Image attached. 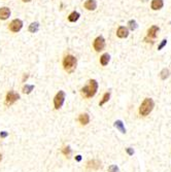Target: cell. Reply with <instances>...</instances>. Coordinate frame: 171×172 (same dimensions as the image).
<instances>
[{
    "instance_id": "cell-16",
    "label": "cell",
    "mask_w": 171,
    "mask_h": 172,
    "mask_svg": "<svg viewBox=\"0 0 171 172\" xmlns=\"http://www.w3.org/2000/svg\"><path fill=\"white\" fill-rule=\"evenodd\" d=\"M80 12H77L74 10V12H72L70 15H68V21L71 22V23H74V22H76L78 19H80Z\"/></svg>"
},
{
    "instance_id": "cell-9",
    "label": "cell",
    "mask_w": 171,
    "mask_h": 172,
    "mask_svg": "<svg viewBox=\"0 0 171 172\" xmlns=\"http://www.w3.org/2000/svg\"><path fill=\"white\" fill-rule=\"evenodd\" d=\"M10 17V8L6 7V6L0 8V20L5 21V20H7Z\"/></svg>"
},
{
    "instance_id": "cell-7",
    "label": "cell",
    "mask_w": 171,
    "mask_h": 172,
    "mask_svg": "<svg viewBox=\"0 0 171 172\" xmlns=\"http://www.w3.org/2000/svg\"><path fill=\"white\" fill-rule=\"evenodd\" d=\"M22 27H23V22L19 19H15L10 23V25H8V29H10L12 32L17 33L21 30Z\"/></svg>"
},
{
    "instance_id": "cell-19",
    "label": "cell",
    "mask_w": 171,
    "mask_h": 172,
    "mask_svg": "<svg viewBox=\"0 0 171 172\" xmlns=\"http://www.w3.org/2000/svg\"><path fill=\"white\" fill-rule=\"evenodd\" d=\"M109 98H110V93H109V92H106V93L104 94V95H103L102 100H101V101L99 102V105L102 106L103 104H105V103H106V102L109 100Z\"/></svg>"
},
{
    "instance_id": "cell-29",
    "label": "cell",
    "mask_w": 171,
    "mask_h": 172,
    "mask_svg": "<svg viewBox=\"0 0 171 172\" xmlns=\"http://www.w3.org/2000/svg\"><path fill=\"white\" fill-rule=\"evenodd\" d=\"M75 159H76V161H78V162H80V161L82 160V157H80V156H76Z\"/></svg>"
},
{
    "instance_id": "cell-1",
    "label": "cell",
    "mask_w": 171,
    "mask_h": 172,
    "mask_svg": "<svg viewBox=\"0 0 171 172\" xmlns=\"http://www.w3.org/2000/svg\"><path fill=\"white\" fill-rule=\"evenodd\" d=\"M98 90V82L96 79H90L88 82V85H86L84 88H82L80 90V94H82L83 97L87 98H92L95 96V94L97 93Z\"/></svg>"
},
{
    "instance_id": "cell-31",
    "label": "cell",
    "mask_w": 171,
    "mask_h": 172,
    "mask_svg": "<svg viewBox=\"0 0 171 172\" xmlns=\"http://www.w3.org/2000/svg\"><path fill=\"white\" fill-rule=\"evenodd\" d=\"M2 160V156H1V154H0V161Z\"/></svg>"
},
{
    "instance_id": "cell-17",
    "label": "cell",
    "mask_w": 171,
    "mask_h": 172,
    "mask_svg": "<svg viewBox=\"0 0 171 172\" xmlns=\"http://www.w3.org/2000/svg\"><path fill=\"white\" fill-rule=\"evenodd\" d=\"M38 30H39V24L38 23L30 24V26H29V28H28V31L31 33H36Z\"/></svg>"
},
{
    "instance_id": "cell-4",
    "label": "cell",
    "mask_w": 171,
    "mask_h": 172,
    "mask_svg": "<svg viewBox=\"0 0 171 172\" xmlns=\"http://www.w3.org/2000/svg\"><path fill=\"white\" fill-rule=\"evenodd\" d=\"M65 101V93L63 91H59L57 93V95L54 98V105H55L56 109H60L63 105Z\"/></svg>"
},
{
    "instance_id": "cell-10",
    "label": "cell",
    "mask_w": 171,
    "mask_h": 172,
    "mask_svg": "<svg viewBox=\"0 0 171 172\" xmlns=\"http://www.w3.org/2000/svg\"><path fill=\"white\" fill-rule=\"evenodd\" d=\"M87 167L92 170H97L101 167V163L99 160H91L87 163Z\"/></svg>"
},
{
    "instance_id": "cell-5",
    "label": "cell",
    "mask_w": 171,
    "mask_h": 172,
    "mask_svg": "<svg viewBox=\"0 0 171 172\" xmlns=\"http://www.w3.org/2000/svg\"><path fill=\"white\" fill-rule=\"evenodd\" d=\"M20 99V95L18 93L13 92V91H10L7 94H6V97H5V105L10 106L15 103L17 100Z\"/></svg>"
},
{
    "instance_id": "cell-14",
    "label": "cell",
    "mask_w": 171,
    "mask_h": 172,
    "mask_svg": "<svg viewBox=\"0 0 171 172\" xmlns=\"http://www.w3.org/2000/svg\"><path fill=\"white\" fill-rule=\"evenodd\" d=\"M109 60H110V56L108 53L102 54V56L100 57V64L102 66H106L107 64L109 63Z\"/></svg>"
},
{
    "instance_id": "cell-12",
    "label": "cell",
    "mask_w": 171,
    "mask_h": 172,
    "mask_svg": "<svg viewBox=\"0 0 171 172\" xmlns=\"http://www.w3.org/2000/svg\"><path fill=\"white\" fill-rule=\"evenodd\" d=\"M158 32H159V27L155 25L152 26L147 30V37H150V38H156V37L158 36Z\"/></svg>"
},
{
    "instance_id": "cell-25",
    "label": "cell",
    "mask_w": 171,
    "mask_h": 172,
    "mask_svg": "<svg viewBox=\"0 0 171 172\" xmlns=\"http://www.w3.org/2000/svg\"><path fill=\"white\" fill-rule=\"evenodd\" d=\"M108 172H119V168L116 167V165H111L108 168Z\"/></svg>"
},
{
    "instance_id": "cell-22",
    "label": "cell",
    "mask_w": 171,
    "mask_h": 172,
    "mask_svg": "<svg viewBox=\"0 0 171 172\" xmlns=\"http://www.w3.org/2000/svg\"><path fill=\"white\" fill-rule=\"evenodd\" d=\"M169 76V70L168 69H163V70L161 71V79H166L167 77Z\"/></svg>"
},
{
    "instance_id": "cell-28",
    "label": "cell",
    "mask_w": 171,
    "mask_h": 172,
    "mask_svg": "<svg viewBox=\"0 0 171 172\" xmlns=\"http://www.w3.org/2000/svg\"><path fill=\"white\" fill-rule=\"evenodd\" d=\"M28 76H29L28 74H25V75H24V77H23V82H25V80H27V79H28Z\"/></svg>"
},
{
    "instance_id": "cell-3",
    "label": "cell",
    "mask_w": 171,
    "mask_h": 172,
    "mask_svg": "<svg viewBox=\"0 0 171 172\" xmlns=\"http://www.w3.org/2000/svg\"><path fill=\"white\" fill-rule=\"evenodd\" d=\"M154 106H155V103L154 101H153V99L145 98L142 103H141L140 107H139V113H140L141 115H143V117H145V115H150V111L154 108Z\"/></svg>"
},
{
    "instance_id": "cell-15",
    "label": "cell",
    "mask_w": 171,
    "mask_h": 172,
    "mask_svg": "<svg viewBox=\"0 0 171 172\" xmlns=\"http://www.w3.org/2000/svg\"><path fill=\"white\" fill-rule=\"evenodd\" d=\"M78 121H80V123L82 125H87L89 124L90 122V117L89 115H87V113H82V115L78 117Z\"/></svg>"
},
{
    "instance_id": "cell-21",
    "label": "cell",
    "mask_w": 171,
    "mask_h": 172,
    "mask_svg": "<svg viewBox=\"0 0 171 172\" xmlns=\"http://www.w3.org/2000/svg\"><path fill=\"white\" fill-rule=\"evenodd\" d=\"M128 26H129V29L130 30H132V31H134V30H136L137 29V23H136V21H134V20H130L129 22H128Z\"/></svg>"
},
{
    "instance_id": "cell-23",
    "label": "cell",
    "mask_w": 171,
    "mask_h": 172,
    "mask_svg": "<svg viewBox=\"0 0 171 172\" xmlns=\"http://www.w3.org/2000/svg\"><path fill=\"white\" fill-rule=\"evenodd\" d=\"M62 153L64 154L66 157H69V156L71 155V148L69 146H65V147H63V149H62Z\"/></svg>"
},
{
    "instance_id": "cell-8",
    "label": "cell",
    "mask_w": 171,
    "mask_h": 172,
    "mask_svg": "<svg viewBox=\"0 0 171 172\" xmlns=\"http://www.w3.org/2000/svg\"><path fill=\"white\" fill-rule=\"evenodd\" d=\"M128 35H129V31H128V29L126 27L124 26L119 27L118 30H116V36L119 38H126V37H128Z\"/></svg>"
},
{
    "instance_id": "cell-2",
    "label": "cell",
    "mask_w": 171,
    "mask_h": 172,
    "mask_svg": "<svg viewBox=\"0 0 171 172\" xmlns=\"http://www.w3.org/2000/svg\"><path fill=\"white\" fill-rule=\"evenodd\" d=\"M62 64H63V68H64V70L66 71L67 73H72L76 68L77 60H76V58L74 57L73 55L68 54V55L64 56Z\"/></svg>"
},
{
    "instance_id": "cell-24",
    "label": "cell",
    "mask_w": 171,
    "mask_h": 172,
    "mask_svg": "<svg viewBox=\"0 0 171 172\" xmlns=\"http://www.w3.org/2000/svg\"><path fill=\"white\" fill-rule=\"evenodd\" d=\"M166 44H167V39H163V40H162L161 43L159 44V46H158V51H161L162 49H163L164 46H166Z\"/></svg>"
},
{
    "instance_id": "cell-18",
    "label": "cell",
    "mask_w": 171,
    "mask_h": 172,
    "mask_svg": "<svg viewBox=\"0 0 171 172\" xmlns=\"http://www.w3.org/2000/svg\"><path fill=\"white\" fill-rule=\"evenodd\" d=\"M114 127H116V129H119L122 133L126 132V129H125V127H124V124L122 123V121H116V122L114 123Z\"/></svg>"
},
{
    "instance_id": "cell-26",
    "label": "cell",
    "mask_w": 171,
    "mask_h": 172,
    "mask_svg": "<svg viewBox=\"0 0 171 172\" xmlns=\"http://www.w3.org/2000/svg\"><path fill=\"white\" fill-rule=\"evenodd\" d=\"M0 136H1L2 138H4V137H6V136H7V133H6V132H2V133H0Z\"/></svg>"
},
{
    "instance_id": "cell-13",
    "label": "cell",
    "mask_w": 171,
    "mask_h": 172,
    "mask_svg": "<svg viewBox=\"0 0 171 172\" xmlns=\"http://www.w3.org/2000/svg\"><path fill=\"white\" fill-rule=\"evenodd\" d=\"M163 5H164L163 0H153L152 4H150V6H152V10H161V8L163 7Z\"/></svg>"
},
{
    "instance_id": "cell-6",
    "label": "cell",
    "mask_w": 171,
    "mask_h": 172,
    "mask_svg": "<svg viewBox=\"0 0 171 172\" xmlns=\"http://www.w3.org/2000/svg\"><path fill=\"white\" fill-rule=\"evenodd\" d=\"M93 48L96 52H101V51L104 50L105 48V39L103 38V36H98L96 37L95 40L93 42Z\"/></svg>"
},
{
    "instance_id": "cell-30",
    "label": "cell",
    "mask_w": 171,
    "mask_h": 172,
    "mask_svg": "<svg viewBox=\"0 0 171 172\" xmlns=\"http://www.w3.org/2000/svg\"><path fill=\"white\" fill-rule=\"evenodd\" d=\"M22 1H23V2H30L31 0H22Z\"/></svg>"
},
{
    "instance_id": "cell-27",
    "label": "cell",
    "mask_w": 171,
    "mask_h": 172,
    "mask_svg": "<svg viewBox=\"0 0 171 172\" xmlns=\"http://www.w3.org/2000/svg\"><path fill=\"white\" fill-rule=\"evenodd\" d=\"M127 151H128V154H129V155H132V154L134 153V151H132V149L130 148V147H129V148L127 149Z\"/></svg>"
},
{
    "instance_id": "cell-20",
    "label": "cell",
    "mask_w": 171,
    "mask_h": 172,
    "mask_svg": "<svg viewBox=\"0 0 171 172\" xmlns=\"http://www.w3.org/2000/svg\"><path fill=\"white\" fill-rule=\"evenodd\" d=\"M33 90H34V86H32V85H26V86H24V88H23V93L30 94Z\"/></svg>"
},
{
    "instance_id": "cell-11",
    "label": "cell",
    "mask_w": 171,
    "mask_h": 172,
    "mask_svg": "<svg viewBox=\"0 0 171 172\" xmlns=\"http://www.w3.org/2000/svg\"><path fill=\"white\" fill-rule=\"evenodd\" d=\"M84 6L87 10H95L97 8V2L96 0H87L84 3Z\"/></svg>"
}]
</instances>
